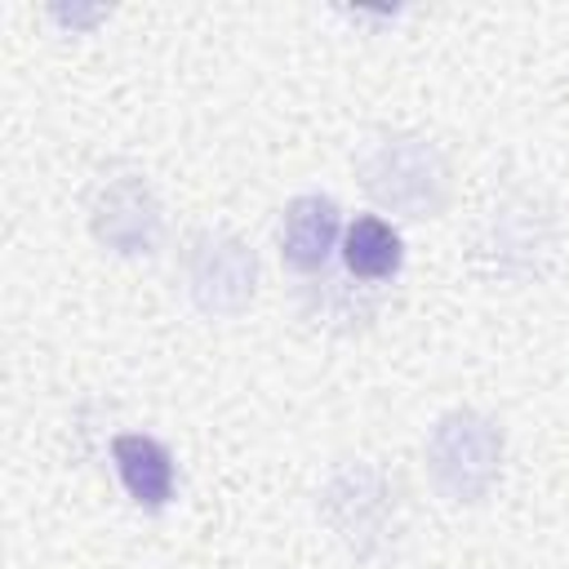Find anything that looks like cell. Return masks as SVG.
<instances>
[{
    "label": "cell",
    "instance_id": "7",
    "mask_svg": "<svg viewBox=\"0 0 569 569\" xmlns=\"http://www.w3.org/2000/svg\"><path fill=\"white\" fill-rule=\"evenodd\" d=\"M111 462H116V476L138 507L160 511L173 498V458L160 440H151L142 431H120L111 440Z\"/></svg>",
    "mask_w": 569,
    "mask_h": 569
},
{
    "label": "cell",
    "instance_id": "2",
    "mask_svg": "<svg viewBox=\"0 0 569 569\" xmlns=\"http://www.w3.org/2000/svg\"><path fill=\"white\" fill-rule=\"evenodd\" d=\"M427 476L449 502H485L502 476V427L480 409H449L427 431Z\"/></svg>",
    "mask_w": 569,
    "mask_h": 569
},
{
    "label": "cell",
    "instance_id": "6",
    "mask_svg": "<svg viewBox=\"0 0 569 569\" xmlns=\"http://www.w3.org/2000/svg\"><path fill=\"white\" fill-rule=\"evenodd\" d=\"M342 213L329 196H298L280 213V258L293 271H320L338 244Z\"/></svg>",
    "mask_w": 569,
    "mask_h": 569
},
{
    "label": "cell",
    "instance_id": "3",
    "mask_svg": "<svg viewBox=\"0 0 569 569\" xmlns=\"http://www.w3.org/2000/svg\"><path fill=\"white\" fill-rule=\"evenodd\" d=\"M320 516L351 556H378L400 520V489L373 462H342L320 489Z\"/></svg>",
    "mask_w": 569,
    "mask_h": 569
},
{
    "label": "cell",
    "instance_id": "4",
    "mask_svg": "<svg viewBox=\"0 0 569 569\" xmlns=\"http://www.w3.org/2000/svg\"><path fill=\"white\" fill-rule=\"evenodd\" d=\"M187 293L204 316H236L249 307L258 284V258L231 231H200L182 258Z\"/></svg>",
    "mask_w": 569,
    "mask_h": 569
},
{
    "label": "cell",
    "instance_id": "1",
    "mask_svg": "<svg viewBox=\"0 0 569 569\" xmlns=\"http://www.w3.org/2000/svg\"><path fill=\"white\" fill-rule=\"evenodd\" d=\"M360 187L391 213L436 218L449 204V160L422 133H378L356 160Z\"/></svg>",
    "mask_w": 569,
    "mask_h": 569
},
{
    "label": "cell",
    "instance_id": "8",
    "mask_svg": "<svg viewBox=\"0 0 569 569\" xmlns=\"http://www.w3.org/2000/svg\"><path fill=\"white\" fill-rule=\"evenodd\" d=\"M400 258H405L400 231L378 213H360L342 231V262L356 280H391L400 271Z\"/></svg>",
    "mask_w": 569,
    "mask_h": 569
},
{
    "label": "cell",
    "instance_id": "9",
    "mask_svg": "<svg viewBox=\"0 0 569 569\" xmlns=\"http://www.w3.org/2000/svg\"><path fill=\"white\" fill-rule=\"evenodd\" d=\"M480 249L493 258V267L502 276H529L533 271V253H547L542 240V222L529 209H511V213H493Z\"/></svg>",
    "mask_w": 569,
    "mask_h": 569
},
{
    "label": "cell",
    "instance_id": "5",
    "mask_svg": "<svg viewBox=\"0 0 569 569\" xmlns=\"http://www.w3.org/2000/svg\"><path fill=\"white\" fill-rule=\"evenodd\" d=\"M160 227H164V213L142 173H111L98 182L89 200V231L98 244L124 258L151 253L160 240Z\"/></svg>",
    "mask_w": 569,
    "mask_h": 569
}]
</instances>
